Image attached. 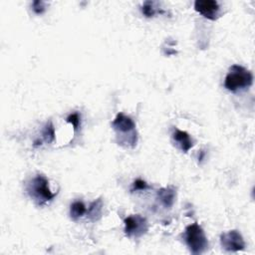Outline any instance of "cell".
<instances>
[{
	"mask_svg": "<svg viewBox=\"0 0 255 255\" xmlns=\"http://www.w3.org/2000/svg\"><path fill=\"white\" fill-rule=\"evenodd\" d=\"M112 126L117 132V136L120 137L119 142L121 144L126 143V146L128 147L135 146L137 142L135 124L129 117L119 113L113 121Z\"/></svg>",
	"mask_w": 255,
	"mask_h": 255,
	"instance_id": "1",
	"label": "cell"
},
{
	"mask_svg": "<svg viewBox=\"0 0 255 255\" xmlns=\"http://www.w3.org/2000/svg\"><path fill=\"white\" fill-rule=\"evenodd\" d=\"M253 83L252 73L240 65H233L224 80V87L230 92H238L248 89Z\"/></svg>",
	"mask_w": 255,
	"mask_h": 255,
	"instance_id": "2",
	"label": "cell"
},
{
	"mask_svg": "<svg viewBox=\"0 0 255 255\" xmlns=\"http://www.w3.org/2000/svg\"><path fill=\"white\" fill-rule=\"evenodd\" d=\"M27 191L30 197L38 206H44L51 201L56 193H53L49 188V180L43 174H37L29 183Z\"/></svg>",
	"mask_w": 255,
	"mask_h": 255,
	"instance_id": "3",
	"label": "cell"
},
{
	"mask_svg": "<svg viewBox=\"0 0 255 255\" xmlns=\"http://www.w3.org/2000/svg\"><path fill=\"white\" fill-rule=\"evenodd\" d=\"M184 241L192 254H201L208 247V241L200 225L193 223L184 231Z\"/></svg>",
	"mask_w": 255,
	"mask_h": 255,
	"instance_id": "4",
	"label": "cell"
},
{
	"mask_svg": "<svg viewBox=\"0 0 255 255\" xmlns=\"http://www.w3.org/2000/svg\"><path fill=\"white\" fill-rule=\"evenodd\" d=\"M125 234L126 236L131 237H139L143 235L147 231V222L144 217L139 214L128 216L125 220Z\"/></svg>",
	"mask_w": 255,
	"mask_h": 255,
	"instance_id": "5",
	"label": "cell"
},
{
	"mask_svg": "<svg viewBox=\"0 0 255 255\" xmlns=\"http://www.w3.org/2000/svg\"><path fill=\"white\" fill-rule=\"evenodd\" d=\"M220 244L224 250L229 252H237L245 248L244 239L237 230L222 233L220 235Z\"/></svg>",
	"mask_w": 255,
	"mask_h": 255,
	"instance_id": "6",
	"label": "cell"
},
{
	"mask_svg": "<svg viewBox=\"0 0 255 255\" xmlns=\"http://www.w3.org/2000/svg\"><path fill=\"white\" fill-rule=\"evenodd\" d=\"M194 9L209 20H216L220 15V6L214 0H197L194 2Z\"/></svg>",
	"mask_w": 255,
	"mask_h": 255,
	"instance_id": "7",
	"label": "cell"
},
{
	"mask_svg": "<svg viewBox=\"0 0 255 255\" xmlns=\"http://www.w3.org/2000/svg\"><path fill=\"white\" fill-rule=\"evenodd\" d=\"M172 138L177 147L183 152H187L193 146V141L190 135L184 130L175 128L172 133Z\"/></svg>",
	"mask_w": 255,
	"mask_h": 255,
	"instance_id": "8",
	"label": "cell"
},
{
	"mask_svg": "<svg viewBox=\"0 0 255 255\" xmlns=\"http://www.w3.org/2000/svg\"><path fill=\"white\" fill-rule=\"evenodd\" d=\"M175 197H176V191L173 186H166V187L160 188L157 191V199L165 208H170L173 205Z\"/></svg>",
	"mask_w": 255,
	"mask_h": 255,
	"instance_id": "9",
	"label": "cell"
},
{
	"mask_svg": "<svg viewBox=\"0 0 255 255\" xmlns=\"http://www.w3.org/2000/svg\"><path fill=\"white\" fill-rule=\"evenodd\" d=\"M102 209H103V200L102 198H98L91 203L86 213L88 214V217L91 221H97L101 217Z\"/></svg>",
	"mask_w": 255,
	"mask_h": 255,
	"instance_id": "10",
	"label": "cell"
},
{
	"mask_svg": "<svg viewBox=\"0 0 255 255\" xmlns=\"http://www.w3.org/2000/svg\"><path fill=\"white\" fill-rule=\"evenodd\" d=\"M87 212L86 206L82 201H75L70 207V216L73 220H77Z\"/></svg>",
	"mask_w": 255,
	"mask_h": 255,
	"instance_id": "11",
	"label": "cell"
},
{
	"mask_svg": "<svg viewBox=\"0 0 255 255\" xmlns=\"http://www.w3.org/2000/svg\"><path fill=\"white\" fill-rule=\"evenodd\" d=\"M42 136H43V139L48 143L52 142L55 139V128L51 122H48L44 127L42 131Z\"/></svg>",
	"mask_w": 255,
	"mask_h": 255,
	"instance_id": "12",
	"label": "cell"
},
{
	"mask_svg": "<svg viewBox=\"0 0 255 255\" xmlns=\"http://www.w3.org/2000/svg\"><path fill=\"white\" fill-rule=\"evenodd\" d=\"M66 122L71 124L74 127V130L77 131L81 126V116L79 113H73L67 117Z\"/></svg>",
	"mask_w": 255,
	"mask_h": 255,
	"instance_id": "13",
	"label": "cell"
},
{
	"mask_svg": "<svg viewBox=\"0 0 255 255\" xmlns=\"http://www.w3.org/2000/svg\"><path fill=\"white\" fill-rule=\"evenodd\" d=\"M153 2L145 1L141 7V12L146 17H152L155 14V8L153 6Z\"/></svg>",
	"mask_w": 255,
	"mask_h": 255,
	"instance_id": "14",
	"label": "cell"
},
{
	"mask_svg": "<svg viewBox=\"0 0 255 255\" xmlns=\"http://www.w3.org/2000/svg\"><path fill=\"white\" fill-rule=\"evenodd\" d=\"M148 186L146 184V182L142 179H136L134 180V182L132 183V188H131V191H135V190H144L146 189Z\"/></svg>",
	"mask_w": 255,
	"mask_h": 255,
	"instance_id": "15",
	"label": "cell"
},
{
	"mask_svg": "<svg viewBox=\"0 0 255 255\" xmlns=\"http://www.w3.org/2000/svg\"><path fill=\"white\" fill-rule=\"evenodd\" d=\"M32 6L36 14H42L45 11V2L43 1H34Z\"/></svg>",
	"mask_w": 255,
	"mask_h": 255,
	"instance_id": "16",
	"label": "cell"
}]
</instances>
